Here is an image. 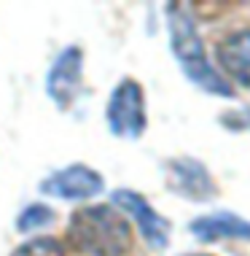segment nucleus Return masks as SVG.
I'll return each instance as SVG.
<instances>
[{"label":"nucleus","mask_w":250,"mask_h":256,"mask_svg":"<svg viewBox=\"0 0 250 256\" xmlns=\"http://www.w3.org/2000/svg\"><path fill=\"white\" fill-rule=\"evenodd\" d=\"M11 256H65V248L54 238H35L30 243L19 246Z\"/></svg>","instance_id":"obj_11"},{"label":"nucleus","mask_w":250,"mask_h":256,"mask_svg":"<svg viewBox=\"0 0 250 256\" xmlns=\"http://www.w3.org/2000/svg\"><path fill=\"white\" fill-rule=\"evenodd\" d=\"M54 221V213L48 205H27L16 218V230L19 232H32V230H40V226L51 224Z\"/></svg>","instance_id":"obj_10"},{"label":"nucleus","mask_w":250,"mask_h":256,"mask_svg":"<svg viewBox=\"0 0 250 256\" xmlns=\"http://www.w3.org/2000/svg\"><path fill=\"white\" fill-rule=\"evenodd\" d=\"M81 78H83V54L78 46H67L54 60L51 70L46 76V92L54 100V106L62 110L70 108L81 92Z\"/></svg>","instance_id":"obj_4"},{"label":"nucleus","mask_w":250,"mask_h":256,"mask_svg":"<svg viewBox=\"0 0 250 256\" xmlns=\"http://www.w3.org/2000/svg\"><path fill=\"white\" fill-rule=\"evenodd\" d=\"M194 256H205V254H194Z\"/></svg>","instance_id":"obj_12"},{"label":"nucleus","mask_w":250,"mask_h":256,"mask_svg":"<svg viewBox=\"0 0 250 256\" xmlns=\"http://www.w3.org/2000/svg\"><path fill=\"white\" fill-rule=\"evenodd\" d=\"M170 172V189L186 200H210L215 194V181L207 172V168L197 159H172L167 164Z\"/></svg>","instance_id":"obj_7"},{"label":"nucleus","mask_w":250,"mask_h":256,"mask_svg":"<svg viewBox=\"0 0 250 256\" xmlns=\"http://www.w3.org/2000/svg\"><path fill=\"white\" fill-rule=\"evenodd\" d=\"M105 119H108L110 132L119 135V138L135 140V138L143 135V130H145V98H143V89L137 81L124 78L113 89V94L108 100V108H105Z\"/></svg>","instance_id":"obj_3"},{"label":"nucleus","mask_w":250,"mask_h":256,"mask_svg":"<svg viewBox=\"0 0 250 256\" xmlns=\"http://www.w3.org/2000/svg\"><path fill=\"white\" fill-rule=\"evenodd\" d=\"M191 234L202 243H213V240H250V221L240 218L237 213L218 210L207 213L191 221Z\"/></svg>","instance_id":"obj_8"},{"label":"nucleus","mask_w":250,"mask_h":256,"mask_svg":"<svg viewBox=\"0 0 250 256\" xmlns=\"http://www.w3.org/2000/svg\"><path fill=\"white\" fill-rule=\"evenodd\" d=\"M73 246L92 256H127L132 248L129 221L110 205L78 208L67 226Z\"/></svg>","instance_id":"obj_1"},{"label":"nucleus","mask_w":250,"mask_h":256,"mask_svg":"<svg viewBox=\"0 0 250 256\" xmlns=\"http://www.w3.org/2000/svg\"><path fill=\"white\" fill-rule=\"evenodd\" d=\"M218 62L237 84L250 86V30L234 32L218 44Z\"/></svg>","instance_id":"obj_9"},{"label":"nucleus","mask_w":250,"mask_h":256,"mask_svg":"<svg viewBox=\"0 0 250 256\" xmlns=\"http://www.w3.org/2000/svg\"><path fill=\"white\" fill-rule=\"evenodd\" d=\"M102 176L86 164H70L40 181V192L57 200H89L102 192Z\"/></svg>","instance_id":"obj_6"},{"label":"nucleus","mask_w":250,"mask_h":256,"mask_svg":"<svg viewBox=\"0 0 250 256\" xmlns=\"http://www.w3.org/2000/svg\"><path fill=\"white\" fill-rule=\"evenodd\" d=\"M167 19H170V44H172V54H175L178 65L183 68V73L189 76L191 84H197L199 89L210 94H221V98H232L234 89L215 73V68L210 65L205 54V44L199 38L194 19L186 14L183 3H172L167 6Z\"/></svg>","instance_id":"obj_2"},{"label":"nucleus","mask_w":250,"mask_h":256,"mask_svg":"<svg viewBox=\"0 0 250 256\" xmlns=\"http://www.w3.org/2000/svg\"><path fill=\"white\" fill-rule=\"evenodd\" d=\"M113 202L121 208L124 213H129L132 218H135L137 230L143 232L145 243L151 248H156V251H164L167 243H170V221L164 216H159V213L151 208V202L145 200L143 194H137V192H129V189H119L113 192Z\"/></svg>","instance_id":"obj_5"}]
</instances>
